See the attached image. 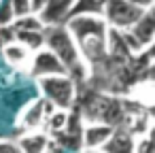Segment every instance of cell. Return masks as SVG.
Returning <instances> with one entry per match:
<instances>
[{"label":"cell","mask_w":155,"mask_h":153,"mask_svg":"<svg viewBox=\"0 0 155 153\" xmlns=\"http://www.w3.org/2000/svg\"><path fill=\"white\" fill-rule=\"evenodd\" d=\"M134 142H136V136L125 128V125H115L110 138L106 140V145L102 147L104 151H110V153H119V151H134Z\"/></svg>","instance_id":"13"},{"label":"cell","mask_w":155,"mask_h":153,"mask_svg":"<svg viewBox=\"0 0 155 153\" xmlns=\"http://www.w3.org/2000/svg\"><path fill=\"white\" fill-rule=\"evenodd\" d=\"M0 153H19L15 138H0Z\"/></svg>","instance_id":"20"},{"label":"cell","mask_w":155,"mask_h":153,"mask_svg":"<svg viewBox=\"0 0 155 153\" xmlns=\"http://www.w3.org/2000/svg\"><path fill=\"white\" fill-rule=\"evenodd\" d=\"M66 28L70 30L81 58L94 68L106 60V36L108 24L102 15H72L66 19Z\"/></svg>","instance_id":"1"},{"label":"cell","mask_w":155,"mask_h":153,"mask_svg":"<svg viewBox=\"0 0 155 153\" xmlns=\"http://www.w3.org/2000/svg\"><path fill=\"white\" fill-rule=\"evenodd\" d=\"M11 41H15V30H13V26H0V43H11Z\"/></svg>","instance_id":"21"},{"label":"cell","mask_w":155,"mask_h":153,"mask_svg":"<svg viewBox=\"0 0 155 153\" xmlns=\"http://www.w3.org/2000/svg\"><path fill=\"white\" fill-rule=\"evenodd\" d=\"M130 34L144 47V49H151L153 41H155V11L153 9H147L142 11V15L127 28Z\"/></svg>","instance_id":"10"},{"label":"cell","mask_w":155,"mask_h":153,"mask_svg":"<svg viewBox=\"0 0 155 153\" xmlns=\"http://www.w3.org/2000/svg\"><path fill=\"white\" fill-rule=\"evenodd\" d=\"M11 26H13L15 32H19V30H43V28H45L43 19H41L36 13H26V15H21V17H15Z\"/></svg>","instance_id":"17"},{"label":"cell","mask_w":155,"mask_h":153,"mask_svg":"<svg viewBox=\"0 0 155 153\" xmlns=\"http://www.w3.org/2000/svg\"><path fill=\"white\" fill-rule=\"evenodd\" d=\"M36 83L41 89V98L51 102L55 108H74L79 85L72 81V77L68 72L41 77V79H36Z\"/></svg>","instance_id":"2"},{"label":"cell","mask_w":155,"mask_h":153,"mask_svg":"<svg viewBox=\"0 0 155 153\" xmlns=\"http://www.w3.org/2000/svg\"><path fill=\"white\" fill-rule=\"evenodd\" d=\"M104 2L106 0H74L70 9V17L72 15H102Z\"/></svg>","instance_id":"16"},{"label":"cell","mask_w":155,"mask_h":153,"mask_svg":"<svg viewBox=\"0 0 155 153\" xmlns=\"http://www.w3.org/2000/svg\"><path fill=\"white\" fill-rule=\"evenodd\" d=\"M68 111L70 108H53V111H49L47 117H45V121H43V130L47 134L62 132L64 125H66V121H68Z\"/></svg>","instance_id":"14"},{"label":"cell","mask_w":155,"mask_h":153,"mask_svg":"<svg viewBox=\"0 0 155 153\" xmlns=\"http://www.w3.org/2000/svg\"><path fill=\"white\" fill-rule=\"evenodd\" d=\"M147 9H140L127 0H106L104 2V11L102 17L108 24V28H117V30H127Z\"/></svg>","instance_id":"5"},{"label":"cell","mask_w":155,"mask_h":153,"mask_svg":"<svg viewBox=\"0 0 155 153\" xmlns=\"http://www.w3.org/2000/svg\"><path fill=\"white\" fill-rule=\"evenodd\" d=\"M28 72H30L32 79H41V77H49V75L66 72V66L58 60V55L51 49L41 47L32 53L30 64H28Z\"/></svg>","instance_id":"6"},{"label":"cell","mask_w":155,"mask_h":153,"mask_svg":"<svg viewBox=\"0 0 155 153\" xmlns=\"http://www.w3.org/2000/svg\"><path fill=\"white\" fill-rule=\"evenodd\" d=\"M43 32H45V47L51 49V51L58 55V60L66 66V70H68L74 62L83 60L81 53H79V47H77V43H74V38H72V34H70V30L66 28V24L45 26Z\"/></svg>","instance_id":"3"},{"label":"cell","mask_w":155,"mask_h":153,"mask_svg":"<svg viewBox=\"0 0 155 153\" xmlns=\"http://www.w3.org/2000/svg\"><path fill=\"white\" fill-rule=\"evenodd\" d=\"M127 2L140 7V9H153L155 7V0H127Z\"/></svg>","instance_id":"22"},{"label":"cell","mask_w":155,"mask_h":153,"mask_svg":"<svg viewBox=\"0 0 155 153\" xmlns=\"http://www.w3.org/2000/svg\"><path fill=\"white\" fill-rule=\"evenodd\" d=\"M115 125L106 123V121H83L81 128V149H89V151H98L106 145V140L110 138Z\"/></svg>","instance_id":"7"},{"label":"cell","mask_w":155,"mask_h":153,"mask_svg":"<svg viewBox=\"0 0 155 153\" xmlns=\"http://www.w3.org/2000/svg\"><path fill=\"white\" fill-rule=\"evenodd\" d=\"M43 30H19V32H15V41H19L21 45H26L34 53L36 49L45 47V32Z\"/></svg>","instance_id":"15"},{"label":"cell","mask_w":155,"mask_h":153,"mask_svg":"<svg viewBox=\"0 0 155 153\" xmlns=\"http://www.w3.org/2000/svg\"><path fill=\"white\" fill-rule=\"evenodd\" d=\"M43 7H45V0H30V13H41L43 11Z\"/></svg>","instance_id":"23"},{"label":"cell","mask_w":155,"mask_h":153,"mask_svg":"<svg viewBox=\"0 0 155 153\" xmlns=\"http://www.w3.org/2000/svg\"><path fill=\"white\" fill-rule=\"evenodd\" d=\"M11 7L15 17H21L26 13H30V0H11Z\"/></svg>","instance_id":"19"},{"label":"cell","mask_w":155,"mask_h":153,"mask_svg":"<svg viewBox=\"0 0 155 153\" xmlns=\"http://www.w3.org/2000/svg\"><path fill=\"white\" fill-rule=\"evenodd\" d=\"M53 108H55V106H53L51 102H47L45 98L30 100V102L21 108L17 123H19L24 130H38V128H43V121H45L47 113L53 111Z\"/></svg>","instance_id":"9"},{"label":"cell","mask_w":155,"mask_h":153,"mask_svg":"<svg viewBox=\"0 0 155 153\" xmlns=\"http://www.w3.org/2000/svg\"><path fill=\"white\" fill-rule=\"evenodd\" d=\"M72 2H74V0H45V7L38 13V17L43 19L45 26L66 24V19L70 17Z\"/></svg>","instance_id":"11"},{"label":"cell","mask_w":155,"mask_h":153,"mask_svg":"<svg viewBox=\"0 0 155 153\" xmlns=\"http://www.w3.org/2000/svg\"><path fill=\"white\" fill-rule=\"evenodd\" d=\"M2 58L13 68H28L30 58H32V51L26 45H21L19 41H11V43H5L2 45Z\"/></svg>","instance_id":"12"},{"label":"cell","mask_w":155,"mask_h":153,"mask_svg":"<svg viewBox=\"0 0 155 153\" xmlns=\"http://www.w3.org/2000/svg\"><path fill=\"white\" fill-rule=\"evenodd\" d=\"M15 140H17L19 151H24V153H45L49 149H60V145L43 128H38V130H24V134L17 136Z\"/></svg>","instance_id":"8"},{"label":"cell","mask_w":155,"mask_h":153,"mask_svg":"<svg viewBox=\"0 0 155 153\" xmlns=\"http://www.w3.org/2000/svg\"><path fill=\"white\" fill-rule=\"evenodd\" d=\"M85 115H87L85 121H106L110 125H119L125 119L123 102H119L115 98H108V96H94L87 102Z\"/></svg>","instance_id":"4"},{"label":"cell","mask_w":155,"mask_h":153,"mask_svg":"<svg viewBox=\"0 0 155 153\" xmlns=\"http://www.w3.org/2000/svg\"><path fill=\"white\" fill-rule=\"evenodd\" d=\"M15 19L11 0H0V26H11Z\"/></svg>","instance_id":"18"}]
</instances>
